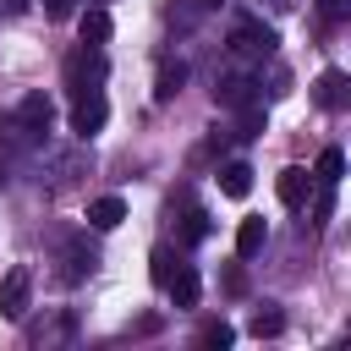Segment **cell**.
<instances>
[{
  "mask_svg": "<svg viewBox=\"0 0 351 351\" xmlns=\"http://www.w3.org/2000/svg\"><path fill=\"white\" fill-rule=\"evenodd\" d=\"M104 82V49L99 44H77L71 55H66V88L71 93H88V88H99Z\"/></svg>",
  "mask_w": 351,
  "mask_h": 351,
  "instance_id": "obj_1",
  "label": "cell"
},
{
  "mask_svg": "<svg viewBox=\"0 0 351 351\" xmlns=\"http://www.w3.org/2000/svg\"><path fill=\"white\" fill-rule=\"evenodd\" d=\"M274 27H263V22H252V16H241L236 27H230V49L236 55H247V60H274Z\"/></svg>",
  "mask_w": 351,
  "mask_h": 351,
  "instance_id": "obj_2",
  "label": "cell"
},
{
  "mask_svg": "<svg viewBox=\"0 0 351 351\" xmlns=\"http://www.w3.org/2000/svg\"><path fill=\"white\" fill-rule=\"evenodd\" d=\"M104 121H110V99H104L99 88H88V93H71V132H77V137H93Z\"/></svg>",
  "mask_w": 351,
  "mask_h": 351,
  "instance_id": "obj_3",
  "label": "cell"
},
{
  "mask_svg": "<svg viewBox=\"0 0 351 351\" xmlns=\"http://www.w3.org/2000/svg\"><path fill=\"white\" fill-rule=\"evenodd\" d=\"M49 121H55V104H49L44 93H27V99H22V110H16V126H11V137L33 143V137H44V132H49Z\"/></svg>",
  "mask_w": 351,
  "mask_h": 351,
  "instance_id": "obj_4",
  "label": "cell"
},
{
  "mask_svg": "<svg viewBox=\"0 0 351 351\" xmlns=\"http://www.w3.org/2000/svg\"><path fill=\"white\" fill-rule=\"evenodd\" d=\"M27 296H33V274H27V269H11V274L0 280V318L22 324V318H27Z\"/></svg>",
  "mask_w": 351,
  "mask_h": 351,
  "instance_id": "obj_5",
  "label": "cell"
},
{
  "mask_svg": "<svg viewBox=\"0 0 351 351\" xmlns=\"http://www.w3.org/2000/svg\"><path fill=\"white\" fill-rule=\"evenodd\" d=\"M214 99H219L225 110H241V104H252V99H258V82H252V71H225V77H214Z\"/></svg>",
  "mask_w": 351,
  "mask_h": 351,
  "instance_id": "obj_6",
  "label": "cell"
},
{
  "mask_svg": "<svg viewBox=\"0 0 351 351\" xmlns=\"http://www.w3.org/2000/svg\"><path fill=\"white\" fill-rule=\"evenodd\" d=\"M274 192H280V203H285V208H302V203H307V192H313V176H307L302 165H285V170L274 176Z\"/></svg>",
  "mask_w": 351,
  "mask_h": 351,
  "instance_id": "obj_7",
  "label": "cell"
},
{
  "mask_svg": "<svg viewBox=\"0 0 351 351\" xmlns=\"http://www.w3.org/2000/svg\"><path fill=\"white\" fill-rule=\"evenodd\" d=\"M165 291H170V302H176V307H197L203 280H197V269H192V263H176V274L165 280Z\"/></svg>",
  "mask_w": 351,
  "mask_h": 351,
  "instance_id": "obj_8",
  "label": "cell"
},
{
  "mask_svg": "<svg viewBox=\"0 0 351 351\" xmlns=\"http://www.w3.org/2000/svg\"><path fill=\"white\" fill-rule=\"evenodd\" d=\"M313 99H318L324 110H346V104H351V77H346V71H324L318 88H313Z\"/></svg>",
  "mask_w": 351,
  "mask_h": 351,
  "instance_id": "obj_9",
  "label": "cell"
},
{
  "mask_svg": "<svg viewBox=\"0 0 351 351\" xmlns=\"http://www.w3.org/2000/svg\"><path fill=\"white\" fill-rule=\"evenodd\" d=\"M77 33H82V44H99V49H104V44H110V33H115V22H110V11H104V5H88V11H82V22H77Z\"/></svg>",
  "mask_w": 351,
  "mask_h": 351,
  "instance_id": "obj_10",
  "label": "cell"
},
{
  "mask_svg": "<svg viewBox=\"0 0 351 351\" xmlns=\"http://www.w3.org/2000/svg\"><path fill=\"white\" fill-rule=\"evenodd\" d=\"M121 219H126V203H121L115 192H110V197H93V203H88V225H93V230H115Z\"/></svg>",
  "mask_w": 351,
  "mask_h": 351,
  "instance_id": "obj_11",
  "label": "cell"
},
{
  "mask_svg": "<svg viewBox=\"0 0 351 351\" xmlns=\"http://www.w3.org/2000/svg\"><path fill=\"white\" fill-rule=\"evenodd\" d=\"M263 241H269V225H263L258 214L236 225V258H258V252H263Z\"/></svg>",
  "mask_w": 351,
  "mask_h": 351,
  "instance_id": "obj_12",
  "label": "cell"
},
{
  "mask_svg": "<svg viewBox=\"0 0 351 351\" xmlns=\"http://www.w3.org/2000/svg\"><path fill=\"white\" fill-rule=\"evenodd\" d=\"M263 132H269V110H263L258 99H252V104H241V110H236V137H241V143H252V137H263Z\"/></svg>",
  "mask_w": 351,
  "mask_h": 351,
  "instance_id": "obj_13",
  "label": "cell"
},
{
  "mask_svg": "<svg viewBox=\"0 0 351 351\" xmlns=\"http://www.w3.org/2000/svg\"><path fill=\"white\" fill-rule=\"evenodd\" d=\"M219 192H225V197H247V192H252V165H241V159L219 165Z\"/></svg>",
  "mask_w": 351,
  "mask_h": 351,
  "instance_id": "obj_14",
  "label": "cell"
},
{
  "mask_svg": "<svg viewBox=\"0 0 351 351\" xmlns=\"http://www.w3.org/2000/svg\"><path fill=\"white\" fill-rule=\"evenodd\" d=\"M181 82H186V66H181V60H165V66H159V82H154V99L181 93Z\"/></svg>",
  "mask_w": 351,
  "mask_h": 351,
  "instance_id": "obj_15",
  "label": "cell"
},
{
  "mask_svg": "<svg viewBox=\"0 0 351 351\" xmlns=\"http://www.w3.org/2000/svg\"><path fill=\"white\" fill-rule=\"evenodd\" d=\"M313 176H318L324 186H340V176H346V154H340V148H324V154H318V170H313Z\"/></svg>",
  "mask_w": 351,
  "mask_h": 351,
  "instance_id": "obj_16",
  "label": "cell"
},
{
  "mask_svg": "<svg viewBox=\"0 0 351 351\" xmlns=\"http://www.w3.org/2000/svg\"><path fill=\"white\" fill-rule=\"evenodd\" d=\"M93 263H99V258H93V247H82V241H71V247H66V280H82Z\"/></svg>",
  "mask_w": 351,
  "mask_h": 351,
  "instance_id": "obj_17",
  "label": "cell"
},
{
  "mask_svg": "<svg viewBox=\"0 0 351 351\" xmlns=\"http://www.w3.org/2000/svg\"><path fill=\"white\" fill-rule=\"evenodd\" d=\"M148 274H154V285H165V280L176 274V252H170V247H154V252H148Z\"/></svg>",
  "mask_w": 351,
  "mask_h": 351,
  "instance_id": "obj_18",
  "label": "cell"
},
{
  "mask_svg": "<svg viewBox=\"0 0 351 351\" xmlns=\"http://www.w3.org/2000/svg\"><path fill=\"white\" fill-rule=\"evenodd\" d=\"M280 329H285V313H280V307H258V313H252V335H258V340H263V335H280Z\"/></svg>",
  "mask_w": 351,
  "mask_h": 351,
  "instance_id": "obj_19",
  "label": "cell"
},
{
  "mask_svg": "<svg viewBox=\"0 0 351 351\" xmlns=\"http://www.w3.org/2000/svg\"><path fill=\"white\" fill-rule=\"evenodd\" d=\"M230 340H236V329H230L225 318H214V324H203V329H197V346H219V351H225Z\"/></svg>",
  "mask_w": 351,
  "mask_h": 351,
  "instance_id": "obj_20",
  "label": "cell"
},
{
  "mask_svg": "<svg viewBox=\"0 0 351 351\" xmlns=\"http://www.w3.org/2000/svg\"><path fill=\"white\" fill-rule=\"evenodd\" d=\"M203 236H208V214H203V208H192V214H186V230H181V241H203Z\"/></svg>",
  "mask_w": 351,
  "mask_h": 351,
  "instance_id": "obj_21",
  "label": "cell"
},
{
  "mask_svg": "<svg viewBox=\"0 0 351 351\" xmlns=\"http://www.w3.org/2000/svg\"><path fill=\"white\" fill-rule=\"evenodd\" d=\"M318 11H324V22H346L351 0H318Z\"/></svg>",
  "mask_w": 351,
  "mask_h": 351,
  "instance_id": "obj_22",
  "label": "cell"
},
{
  "mask_svg": "<svg viewBox=\"0 0 351 351\" xmlns=\"http://www.w3.org/2000/svg\"><path fill=\"white\" fill-rule=\"evenodd\" d=\"M313 214H318V225H324V219L335 214V186H324V192H318V203H313Z\"/></svg>",
  "mask_w": 351,
  "mask_h": 351,
  "instance_id": "obj_23",
  "label": "cell"
},
{
  "mask_svg": "<svg viewBox=\"0 0 351 351\" xmlns=\"http://www.w3.org/2000/svg\"><path fill=\"white\" fill-rule=\"evenodd\" d=\"M77 11V0H44V16H55V22H66Z\"/></svg>",
  "mask_w": 351,
  "mask_h": 351,
  "instance_id": "obj_24",
  "label": "cell"
},
{
  "mask_svg": "<svg viewBox=\"0 0 351 351\" xmlns=\"http://www.w3.org/2000/svg\"><path fill=\"white\" fill-rule=\"evenodd\" d=\"M225 291H230V296H241V291H247V274H241V269H230V274H225Z\"/></svg>",
  "mask_w": 351,
  "mask_h": 351,
  "instance_id": "obj_25",
  "label": "cell"
},
{
  "mask_svg": "<svg viewBox=\"0 0 351 351\" xmlns=\"http://www.w3.org/2000/svg\"><path fill=\"white\" fill-rule=\"evenodd\" d=\"M192 5H197V11H219L225 0H192Z\"/></svg>",
  "mask_w": 351,
  "mask_h": 351,
  "instance_id": "obj_26",
  "label": "cell"
},
{
  "mask_svg": "<svg viewBox=\"0 0 351 351\" xmlns=\"http://www.w3.org/2000/svg\"><path fill=\"white\" fill-rule=\"evenodd\" d=\"M0 186H5V165H0Z\"/></svg>",
  "mask_w": 351,
  "mask_h": 351,
  "instance_id": "obj_27",
  "label": "cell"
},
{
  "mask_svg": "<svg viewBox=\"0 0 351 351\" xmlns=\"http://www.w3.org/2000/svg\"><path fill=\"white\" fill-rule=\"evenodd\" d=\"M88 5H110V0H88Z\"/></svg>",
  "mask_w": 351,
  "mask_h": 351,
  "instance_id": "obj_28",
  "label": "cell"
}]
</instances>
